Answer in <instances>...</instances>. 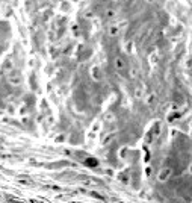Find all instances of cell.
Wrapping results in <instances>:
<instances>
[{"label":"cell","mask_w":192,"mask_h":203,"mask_svg":"<svg viewBox=\"0 0 192 203\" xmlns=\"http://www.w3.org/2000/svg\"><path fill=\"white\" fill-rule=\"evenodd\" d=\"M171 174H173L171 168H169V167H163L161 171L157 173V180H159V182H167V180L171 177Z\"/></svg>","instance_id":"cell-1"},{"label":"cell","mask_w":192,"mask_h":203,"mask_svg":"<svg viewBox=\"0 0 192 203\" xmlns=\"http://www.w3.org/2000/svg\"><path fill=\"white\" fill-rule=\"evenodd\" d=\"M122 23H112L108 26V35L109 36H118L120 35V32L122 29Z\"/></svg>","instance_id":"cell-2"},{"label":"cell","mask_w":192,"mask_h":203,"mask_svg":"<svg viewBox=\"0 0 192 203\" xmlns=\"http://www.w3.org/2000/svg\"><path fill=\"white\" fill-rule=\"evenodd\" d=\"M114 67H115V70H118V71L126 70V59L121 56H116L114 59Z\"/></svg>","instance_id":"cell-3"},{"label":"cell","mask_w":192,"mask_h":203,"mask_svg":"<svg viewBox=\"0 0 192 203\" xmlns=\"http://www.w3.org/2000/svg\"><path fill=\"white\" fill-rule=\"evenodd\" d=\"M8 82L11 83V85H20L21 83V76L18 73H15V71H12V73H9V76H8Z\"/></svg>","instance_id":"cell-4"},{"label":"cell","mask_w":192,"mask_h":203,"mask_svg":"<svg viewBox=\"0 0 192 203\" xmlns=\"http://www.w3.org/2000/svg\"><path fill=\"white\" fill-rule=\"evenodd\" d=\"M104 18H108V20H115V18H116V9L108 8V9L104 11Z\"/></svg>","instance_id":"cell-5"},{"label":"cell","mask_w":192,"mask_h":203,"mask_svg":"<svg viewBox=\"0 0 192 203\" xmlns=\"http://www.w3.org/2000/svg\"><path fill=\"white\" fill-rule=\"evenodd\" d=\"M154 100H156V95H154V94H150V95H147V99H145V103H147V105H151Z\"/></svg>","instance_id":"cell-6"},{"label":"cell","mask_w":192,"mask_h":203,"mask_svg":"<svg viewBox=\"0 0 192 203\" xmlns=\"http://www.w3.org/2000/svg\"><path fill=\"white\" fill-rule=\"evenodd\" d=\"M112 2H114V3H122L124 0H112Z\"/></svg>","instance_id":"cell-7"},{"label":"cell","mask_w":192,"mask_h":203,"mask_svg":"<svg viewBox=\"0 0 192 203\" xmlns=\"http://www.w3.org/2000/svg\"><path fill=\"white\" fill-rule=\"evenodd\" d=\"M189 173H191V174H192V164H191V165H189Z\"/></svg>","instance_id":"cell-8"}]
</instances>
